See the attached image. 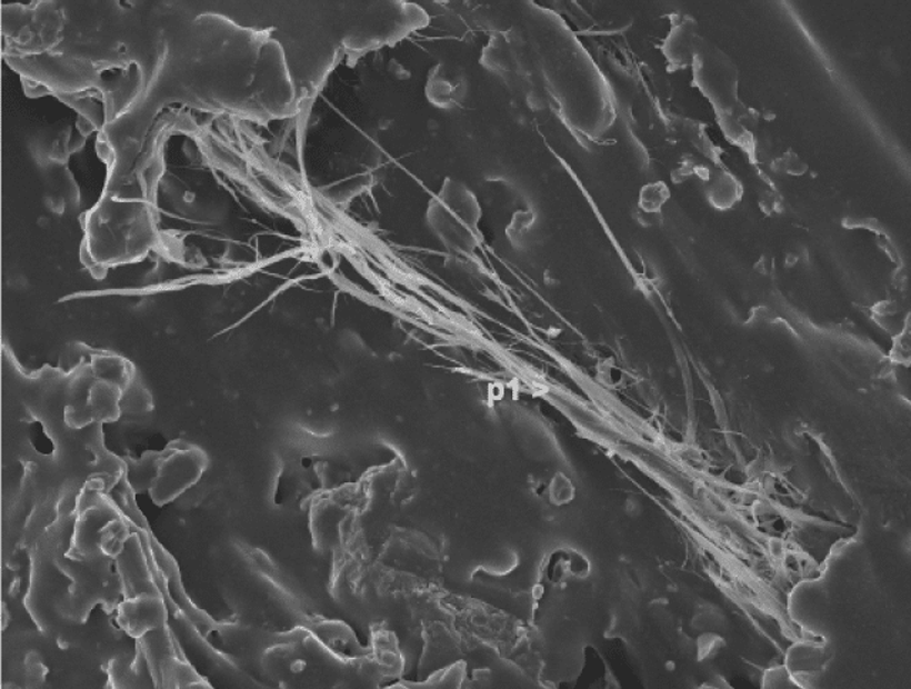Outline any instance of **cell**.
<instances>
[{
	"instance_id": "6da1fadb",
	"label": "cell",
	"mask_w": 911,
	"mask_h": 689,
	"mask_svg": "<svg viewBox=\"0 0 911 689\" xmlns=\"http://www.w3.org/2000/svg\"><path fill=\"white\" fill-rule=\"evenodd\" d=\"M56 567L70 581L68 592L59 602L60 615L74 622H84L98 605L108 610H118L123 589L114 560L103 556L91 561H79L63 556L56 560Z\"/></svg>"
},
{
	"instance_id": "7a4b0ae2",
	"label": "cell",
	"mask_w": 911,
	"mask_h": 689,
	"mask_svg": "<svg viewBox=\"0 0 911 689\" xmlns=\"http://www.w3.org/2000/svg\"><path fill=\"white\" fill-rule=\"evenodd\" d=\"M430 222L447 244L458 250H472L478 234L480 210L474 196L459 182L448 180L432 201Z\"/></svg>"
},
{
	"instance_id": "3957f363",
	"label": "cell",
	"mask_w": 911,
	"mask_h": 689,
	"mask_svg": "<svg viewBox=\"0 0 911 689\" xmlns=\"http://www.w3.org/2000/svg\"><path fill=\"white\" fill-rule=\"evenodd\" d=\"M207 462V455L197 446L181 440L167 446L157 456L154 480L149 490L153 503L166 506L179 499L201 479Z\"/></svg>"
},
{
	"instance_id": "277c9868",
	"label": "cell",
	"mask_w": 911,
	"mask_h": 689,
	"mask_svg": "<svg viewBox=\"0 0 911 689\" xmlns=\"http://www.w3.org/2000/svg\"><path fill=\"white\" fill-rule=\"evenodd\" d=\"M693 82L710 99L717 113L732 114L738 103V70L717 46L698 37L692 59Z\"/></svg>"
},
{
	"instance_id": "5b68a950",
	"label": "cell",
	"mask_w": 911,
	"mask_h": 689,
	"mask_svg": "<svg viewBox=\"0 0 911 689\" xmlns=\"http://www.w3.org/2000/svg\"><path fill=\"white\" fill-rule=\"evenodd\" d=\"M137 646L144 653L156 688H187L200 680L190 663L181 660L169 626L147 632L137 640Z\"/></svg>"
},
{
	"instance_id": "8992f818",
	"label": "cell",
	"mask_w": 911,
	"mask_h": 689,
	"mask_svg": "<svg viewBox=\"0 0 911 689\" xmlns=\"http://www.w3.org/2000/svg\"><path fill=\"white\" fill-rule=\"evenodd\" d=\"M167 617L169 615L163 597L151 592L124 599L118 607L119 626L134 640L166 627Z\"/></svg>"
},
{
	"instance_id": "52a82bcc",
	"label": "cell",
	"mask_w": 911,
	"mask_h": 689,
	"mask_svg": "<svg viewBox=\"0 0 911 689\" xmlns=\"http://www.w3.org/2000/svg\"><path fill=\"white\" fill-rule=\"evenodd\" d=\"M114 569L118 572L121 589H123V599L144 595V592L161 595L151 576L139 536H130L124 550L114 559Z\"/></svg>"
},
{
	"instance_id": "ba28073f",
	"label": "cell",
	"mask_w": 911,
	"mask_h": 689,
	"mask_svg": "<svg viewBox=\"0 0 911 689\" xmlns=\"http://www.w3.org/2000/svg\"><path fill=\"white\" fill-rule=\"evenodd\" d=\"M123 390L118 383L93 378L88 390V398H86V407H88L93 427L94 425L118 422L121 415H123L120 405Z\"/></svg>"
},
{
	"instance_id": "9c48e42d",
	"label": "cell",
	"mask_w": 911,
	"mask_h": 689,
	"mask_svg": "<svg viewBox=\"0 0 911 689\" xmlns=\"http://www.w3.org/2000/svg\"><path fill=\"white\" fill-rule=\"evenodd\" d=\"M468 90L462 72L447 64H439L429 74L427 94L430 103L440 109L456 108Z\"/></svg>"
},
{
	"instance_id": "30bf717a",
	"label": "cell",
	"mask_w": 911,
	"mask_h": 689,
	"mask_svg": "<svg viewBox=\"0 0 911 689\" xmlns=\"http://www.w3.org/2000/svg\"><path fill=\"white\" fill-rule=\"evenodd\" d=\"M697 22L692 18H680L672 27L670 37L662 46V53L665 54L668 63L672 69H682L692 64L693 53L698 39Z\"/></svg>"
},
{
	"instance_id": "8fae6325",
	"label": "cell",
	"mask_w": 911,
	"mask_h": 689,
	"mask_svg": "<svg viewBox=\"0 0 911 689\" xmlns=\"http://www.w3.org/2000/svg\"><path fill=\"white\" fill-rule=\"evenodd\" d=\"M89 362L96 378L118 383L123 389L137 377L133 363L118 353L90 349Z\"/></svg>"
},
{
	"instance_id": "7c38bea8",
	"label": "cell",
	"mask_w": 911,
	"mask_h": 689,
	"mask_svg": "<svg viewBox=\"0 0 911 689\" xmlns=\"http://www.w3.org/2000/svg\"><path fill=\"white\" fill-rule=\"evenodd\" d=\"M130 536V526L126 521V516L116 517L100 531L99 547L101 553L114 560L124 550Z\"/></svg>"
},
{
	"instance_id": "4fadbf2b",
	"label": "cell",
	"mask_w": 911,
	"mask_h": 689,
	"mask_svg": "<svg viewBox=\"0 0 911 689\" xmlns=\"http://www.w3.org/2000/svg\"><path fill=\"white\" fill-rule=\"evenodd\" d=\"M121 413L130 417H143L154 409L153 395L144 387L139 377L128 385L121 397Z\"/></svg>"
},
{
	"instance_id": "5bb4252c",
	"label": "cell",
	"mask_w": 911,
	"mask_h": 689,
	"mask_svg": "<svg viewBox=\"0 0 911 689\" xmlns=\"http://www.w3.org/2000/svg\"><path fill=\"white\" fill-rule=\"evenodd\" d=\"M670 197L664 182H655V184H648L641 191L640 206L648 212L660 211L662 204Z\"/></svg>"
}]
</instances>
